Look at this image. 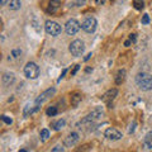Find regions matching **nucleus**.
I'll list each match as a JSON object with an SVG mask.
<instances>
[{
	"instance_id": "16",
	"label": "nucleus",
	"mask_w": 152,
	"mask_h": 152,
	"mask_svg": "<svg viewBox=\"0 0 152 152\" xmlns=\"http://www.w3.org/2000/svg\"><path fill=\"white\" fill-rule=\"evenodd\" d=\"M65 124H66L65 119H60V121H57L56 123H53V124H52V127H53L55 131H60V129H62V128L65 127Z\"/></svg>"
},
{
	"instance_id": "32",
	"label": "nucleus",
	"mask_w": 152,
	"mask_h": 152,
	"mask_svg": "<svg viewBox=\"0 0 152 152\" xmlns=\"http://www.w3.org/2000/svg\"><path fill=\"white\" fill-rule=\"evenodd\" d=\"M124 45H126V46H129V45H131V41H126Z\"/></svg>"
},
{
	"instance_id": "12",
	"label": "nucleus",
	"mask_w": 152,
	"mask_h": 152,
	"mask_svg": "<svg viewBox=\"0 0 152 152\" xmlns=\"http://www.w3.org/2000/svg\"><path fill=\"white\" fill-rule=\"evenodd\" d=\"M61 5V0H50L48 7H47V13H55Z\"/></svg>"
},
{
	"instance_id": "6",
	"label": "nucleus",
	"mask_w": 152,
	"mask_h": 152,
	"mask_svg": "<svg viewBox=\"0 0 152 152\" xmlns=\"http://www.w3.org/2000/svg\"><path fill=\"white\" fill-rule=\"evenodd\" d=\"M65 31L69 36H75L80 31V23L76 19H70L65 26Z\"/></svg>"
},
{
	"instance_id": "11",
	"label": "nucleus",
	"mask_w": 152,
	"mask_h": 152,
	"mask_svg": "<svg viewBox=\"0 0 152 152\" xmlns=\"http://www.w3.org/2000/svg\"><path fill=\"white\" fill-rule=\"evenodd\" d=\"M117 94H118V91H117V89H112V90H109V91H107L105 94L103 95V100L105 102V103H108V104H110V102L113 100L114 98L117 96Z\"/></svg>"
},
{
	"instance_id": "29",
	"label": "nucleus",
	"mask_w": 152,
	"mask_h": 152,
	"mask_svg": "<svg viewBox=\"0 0 152 152\" xmlns=\"http://www.w3.org/2000/svg\"><path fill=\"white\" fill-rule=\"evenodd\" d=\"M134 127H136V123H133V124L131 126V128H129V133H132L133 131H134Z\"/></svg>"
},
{
	"instance_id": "27",
	"label": "nucleus",
	"mask_w": 152,
	"mask_h": 152,
	"mask_svg": "<svg viewBox=\"0 0 152 152\" xmlns=\"http://www.w3.org/2000/svg\"><path fill=\"white\" fill-rule=\"evenodd\" d=\"M129 41L134 43V42H136V34H129Z\"/></svg>"
},
{
	"instance_id": "31",
	"label": "nucleus",
	"mask_w": 152,
	"mask_h": 152,
	"mask_svg": "<svg viewBox=\"0 0 152 152\" xmlns=\"http://www.w3.org/2000/svg\"><path fill=\"white\" fill-rule=\"evenodd\" d=\"M7 3H8V0H1V5H5Z\"/></svg>"
},
{
	"instance_id": "23",
	"label": "nucleus",
	"mask_w": 152,
	"mask_h": 152,
	"mask_svg": "<svg viewBox=\"0 0 152 152\" xmlns=\"http://www.w3.org/2000/svg\"><path fill=\"white\" fill-rule=\"evenodd\" d=\"M148 23H150V17H148V14H145L142 17V24H148Z\"/></svg>"
},
{
	"instance_id": "19",
	"label": "nucleus",
	"mask_w": 152,
	"mask_h": 152,
	"mask_svg": "<svg viewBox=\"0 0 152 152\" xmlns=\"http://www.w3.org/2000/svg\"><path fill=\"white\" fill-rule=\"evenodd\" d=\"M57 113H58V110H57L56 107H50V108L46 110V114H47V115H50V117H55Z\"/></svg>"
},
{
	"instance_id": "2",
	"label": "nucleus",
	"mask_w": 152,
	"mask_h": 152,
	"mask_svg": "<svg viewBox=\"0 0 152 152\" xmlns=\"http://www.w3.org/2000/svg\"><path fill=\"white\" fill-rule=\"evenodd\" d=\"M69 50H70V52H71V55L72 56L80 57L85 52V43L81 39H75L72 43L70 45Z\"/></svg>"
},
{
	"instance_id": "30",
	"label": "nucleus",
	"mask_w": 152,
	"mask_h": 152,
	"mask_svg": "<svg viewBox=\"0 0 152 152\" xmlns=\"http://www.w3.org/2000/svg\"><path fill=\"white\" fill-rule=\"evenodd\" d=\"M90 57H91V53H89V55H88L86 57H85V61H88V60L90 58Z\"/></svg>"
},
{
	"instance_id": "3",
	"label": "nucleus",
	"mask_w": 152,
	"mask_h": 152,
	"mask_svg": "<svg viewBox=\"0 0 152 152\" xmlns=\"http://www.w3.org/2000/svg\"><path fill=\"white\" fill-rule=\"evenodd\" d=\"M24 75L27 79L34 80L39 76V67H38L37 64H34V62H28L24 67Z\"/></svg>"
},
{
	"instance_id": "7",
	"label": "nucleus",
	"mask_w": 152,
	"mask_h": 152,
	"mask_svg": "<svg viewBox=\"0 0 152 152\" xmlns=\"http://www.w3.org/2000/svg\"><path fill=\"white\" fill-rule=\"evenodd\" d=\"M104 136H105L107 140H109V141H118L122 138V133L118 129H115V128H108L105 133H104Z\"/></svg>"
},
{
	"instance_id": "24",
	"label": "nucleus",
	"mask_w": 152,
	"mask_h": 152,
	"mask_svg": "<svg viewBox=\"0 0 152 152\" xmlns=\"http://www.w3.org/2000/svg\"><path fill=\"white\" fill-rule=\"evenodd\" d=\"M58 151H65V148L64 147H61V146H56V147H53V148H52V152H58Z\"/></svg>"
},
{
	"instance_id": "25",
	"label": "nucleus",
	"mask_w": 152,
	"mask_h": 152,
	"mask_svg": "<svg viewBox=\"0 0 152 152\" xmlns=\"http://www.w3.org/2000/svg\"><path fill=\"white\" fill-rule=\"evenodd\" d=\"M20 53H22L20 50H14V51L12 52V55H13L14 57H19V56H20Z\"/></svg>"
},
{
	"instance_id": "22",
	"label": "nucleus",
	"mask_w": 152,
	"mask_h": 152,
	"mask_svg": "<svg viewBox=\"0 0 152 152\" xmlns=\"http://www.w3.org/2000/svg\"><path fill=\"white\" fill-rule=\"evenodd\" d=\"M1 121L4 123H7V124H12L13 121H12V118H8L7 115H1Z\"/></svg>"
},
{
	"instance_id": "26",
	"label": "nucleus",
	"mask_w": 152,
	"mask_h": 152,
	"mask_svg": "<svg viewBox=\"0 0 152 152\" xmlns=\"http://www.w3.org/2000/svg\"><path fill=\"white\" fill-rule=\"evenodd\" d=\"M104 3H105V0H95V4H96V5H103Z\"/></svg>"
},
{
	"instance_id": "17",
	"label": "nucleus",
	"mask_w": 152,
	"mask_h": 152,
	"mask_svg": "<svg viewBox=\"0 0 152 152\" xmlns=\"http://www.w3.org/2000/svg\"><path fill=\"white\" fill-rule=\"evenodd\" d=\"M9 8H10V10H18L20 8V0H10Z\"/></svg>"
},
{
	"instance_id": "10",
	"label": "nucleus",
	"mask_w": 152,
	"mask_h": 152,
	"mask_svg": "<svg viewBox=\"0 0 152 152\" xmlns=\"http://www.w3.org/2000/svg\"><path fill=\"white\" fill-rule=\"evenodd\" d=\"M3 84H4V86H10V85L14 84V81H15V76H14V74L12 72H5L3 75Z\"/></svg>"
},
{
	"instance_id": "28",
	"label": "nucleus",
	"mask_w": 152,
	"mask_h": 152,
	"mask_svg": "<svg viewBox=\"0 0 152 152\" xmlns=\"http://www.w3.org/2000/svg\"><path fill=\"white\" fill-rule=\"evenodd\" d=\"M79 69H80V66H79V65H76V66H75V69H74V71H72V72H71V74L75 75L76 72H77V70H79Z\"/></svg>"
},
{
	"instance_id": "21",
	"label": "nucleus",
	"mask_w": 152,
	"mask_h": 152,
	"mask_svg": "<svg viewBox=\"0 0 152 152\" xmlns=\"http://www.w3.org/2000/svg\"><path fill=\"white\" fill-rule=\"evenodd\" d=\"M86 3V0H74V5L75 7H83Z\"/></svg>"
},
{
	"instance_id": "4",
	"label": "nucleus",
	"mask_w": 152,
	"mask_h": 152,
	"mask_svg": "<svg viewBox=\"0 0 152 152\" xmlns=\"http://www.w3.org/2000/svg\"><path fill=\"white\" fill-rule=\"evenodd\" d=\"M45 29H46V33L50 36H60L61 32H62V29H61V26L58 24V23H56L53 20H47L46 24H45Z\"/></svg>"
},
{
	"instance_id": "8",
	"label": "nucleus",
	"mask_w": 152,
	"mask_h": 152,
	"mask_svg": "<svg viewBox=\"0 0 152 152\" xmlns=\"http://www.w3.org/2000/svg\"><path fill=\"white\" fill-rule=\"evenodd\" d=\"M55 93H56V89H55V88L47 89L46 91H43V93H42V94L39 95V96H38V98L36 99V102H34V103H37V104H42L43 102L48 100V99L52 96V95H55Z\"/></svg>"
},
{
	"instance_id": "9",
	"label": "nucleus",
	"mask_w": 152,
	"mask_h": 152,
	"mask_svg": "<svg viewBox=\"0 0 152 152\" xmlns=\"http://www.w3.org/2000/svg\"><path fill=\"white\" fill-rule=\"evenodd\" d=\"M79 134L76 132H72V133H70V134L66 137V140H65V146H67V147H72L75 146L76 143L79 142Z\"/></svg>"
},
{
	"instance_id": "5",
	"label": "nucleus",
	"mask_w": 152,
	"mask_h": 152,
	"mask_svg": "<svg viewBox=\"0 0 152 152\" xmlns=\"http://www.w3.org/2000/svg\"><path fill=\"white\" fill-rule=\"evenodd\" d=\"M96 26H98L96 19H95L94 17H88V18L83 22L81 28H83V29L86 32V33H94L95 29H96Z\"/></svg>"
},
{
	"instance_id": "13",
	"label": "nucleus",
	"mask_w": 152,
	"mask_h": 152,
	"mask_svg": "<svg viewBox=\"0 0 152 152\" xmlns=\"http://www.w3.org/2000/svg\"><path fill=\"white\" fill-rule=\"evenodd\" d=\"M126 70H119L117 72V76H115V84L117 85H121L123 81H124V79H126Z\"/></svg>"
},
{
	"instance_id": "15",
	"label": "nucleus",
	"mask_w": 152,
	"mask_h": 152,
	"mask_svg": "<svg viewBox=\"0 0 152 152\" xmlns=\"http://www.w3.org/2000/svg\"><path fill=\"white\" fill-rule=\"evenodd\" d=\"M80 102H81V95L77 94V93H75L72 96H71V105H72V107H77Z\"/></svg>"
},
{
	"instance_id": "14",
	"label": "nucleus",
	"mask_w": 152,
	"mask_h": 152,
	"mask_svg": "<svg viewBox=\"0 0 152 152\" xmlns=\"http://www.w3.org/2000/svg\"><path fill=\"white\" fill-rule=\"evenodd\" d=\"M143 143H145V147L147 150H152V132H148L145 136Z\"/></svg>"
},
{
	"instance_id": "1",
	"label": "nucleus",
	"mask_w": 152,
	"mask_h": 152,
	"mask_svg": "<svg viewBox=\"0 0 152 152\" xmlns=\"http://www.w3.org/2000/svg\"><path fill=\"white\" fill-rule=\"evenodd\" d=\"M136 84L142 91H148L152 89V76L148 72H140L136 76Z\"/></svg>"
},
{
	"instance_id": "20",
	"label": "nucleus",
	"mask_w": 152,
	"mask_h": 152,
	"mask_svg": "<svg viewBox=\"0 0 152 152\" xmlns=\"http://www.w3.org/2000/svg\"><path fill=\"white\" fill-rule=\"evenodd\" d=\"M48 137H50V132L47 131V129H42L41 131V140L42 141H47L48 140Z\"/></svg>"
},
{
	"instance_id": "18",
	"label": "nucleus",
	"mask_w": 152,
	"mask_h": 152,
	"mask_svg": "<svg viewBox=\"0 0 152 152\" xmlns=\"http://www.w3.org/2000/svg\"><path fill=\"white\" fill-rule=\"evenodd\" d=\"M133 7H134L137 10H141V9H143V7H145L143 0H133Z\"/></svg>"
}]
</instances>
